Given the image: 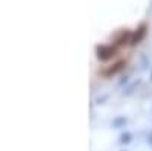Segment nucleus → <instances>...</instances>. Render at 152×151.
Wrapping results in <instances>:
<instances>
[{
	"label": "nucleus",
	"instance_id": "5",
	"mask_svg": "<svg viewBox=\"0 0 152 151\" xmlns=\"http://www.w3.org/2000/svg\"><path fill=\"white\" fill-rule=\"evenodd\" d=\"M151 81H152V69H151Z\"/></svg>",
	"mask_w": 152,
	"mask_h": 151
},
{
	"label": "nucleus",
	"instance_id": "3",
	"mask_svg": "<svg viewBox=\"0 0 152 151\" xmlns=\"http://www.w3.org/2000/svg\"><path fill=\"white\" fill-rule=\"evenodd\" d=\"M138 84H140V80H137V81H134L129 87H126V89H125V92H123V96H129L132 92H134V89H135V87L138 85Z\"/></svg>",
	"mask_w": 152,
	"mask_h": 151
},
{
	"label": "nucleus",
	"instance_id": "4",
	"mask_svg": "<svg viewBox=\"0 0 152 151\" xmlns=\"http://www.w3.org/2000/svg\"><path fill=\"white\" fill-rule=\"evenodd\" d=\"M146 142H148V145L152 148V130L148 131V134H146Z\"/></svg>",
	"mask_w": 152,
	"mask_h": 151
},
{
	"label": "nucleus",
	"instance_id": "2",
	"mask_svg": "<svg viewBox=\"0 0 152 151\" xmlns=\"http://www.w3.org/2000/svg\"><path fill=\"white\" fill-rule=\"evenodd\" d=\"M131 141H132V134H131L129 131H126V133L120 134V141H119V144H122V145H128Z\"/></svg>",
	"mask_w": 152,
	"mask_h": 151
},
{
	"label": "nucleus",
	"instance_id": "1",
	"mask_svg": "<svg viewBox=\"0 0 152 151\" xmlns=\"http://www.w3.org/2000/svg\"><path fill=\"white\" fill-rule=\"evenodd\" d=\"M126 122H128V119H126L125 116H116L111 121V127L113 128H122V127L126 125Z\"/></svg>",
	"mask_w": 152,
	"mask_h": 151
}]
</instances>
